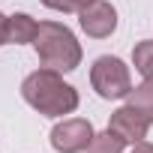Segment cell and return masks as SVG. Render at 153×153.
<instances>
[{
    "mask_svg": "<svg viewBox=\"0 0 153 153\" xmlns=\"http://www.w3.org/2000/svg\"><path fill=\"white\" fill-rule=\"evenodd\" d=\"M21 96L30 108H36L45 117H63L78 108V90L66 84L57 69H48V66L30 72L21 81Z\"/></svg>",
    "mask_w": 153,
    "mask_h": 153,
    "instance_id": "1",
    "label": "cell"
},
{
    "mask_svg": "<svg viewBox=\"0 0 153 153\" xmlns=\"http://www.w3.org/2000/svg\"><path fill=\"white\" fill-rule=\"evenodd\" d=\"M33 48H36L39 63L57 72H72L81 63V42L60 21H39Z\"/></svg>",
    "mask_w": 153,
    "mask_h": 153,
    "instance_id": "2",
    "label": "cell"
},
{
    "mask_svg": "<svg viewBox=\"0 0 153 153\" xmlns=\"http://www.w3.org/2000/svg\"><path fill=\"white\" fill-rule=\"evenodd\" d=\"M90 84L102 99H126L132 90V78H129V66L120 57L102 54L93 60L90 69Z\"/></svg>",
    "mask_w": 153,
    "mask_h": 153,
    "instance_id": "3",
    "label": "cell"
},
{
    "mask_svg": "<svg viewBox=\"0 0 153 153\" xmlns=\"http://www.w3.org/2000/svg\"><path fill=\"white\" fill-rule=\"evenodd\" d=\"M93 126L90 120L84 117H69V120H60L54 129H51V147L57 153H81L90 147L93 141Z\"/></svg>",
    "mask_w": 153,
    "mask_h": 153,
    "instance_id": "4",
    "label": "cell"
},
{
    "mask_svg": "<svg viewBox=\"0 0 153 153\" xmlns=\"http://www.w3.org/2000/svg\"><path fill=\"white\" fill-rule=\"evenodd\" d=\"M78 24L87 36L93 39H105L117 30V9L111 3H105V0H93L90 6H84L78 12Z\"/></svg>",
    "mask_w": 153,
    "mask_h": 153,
    "instance_id": "5",
    "label": "cell"
},
{
    "mask_svg": "<svg viewBox=\"0 0 153 153\" xmlns=\"http://www.w3.org/2000/svg\"><path fill=\"white\" fill-rule=\"evenodd\" d=\"M108 129H111V132H117V135H120L126 144H138V141H144V138H147L150 120H147V117H144L138 108L123 105V108H117V111L111 114Z\"/></svg>",
    "mask_w": 153,
    "mask_h": 153,
    "instance_id": "6",
    "label": "cell"
},
{
    "mask_svg": "<svg viewBox=\"0 0 153 153\" xmlns=\"http://www.w3.org/2000/svg\"><path fill=\"white\" fill-rule=\"evenodd\" d=\"M36 30H39V24H36L27 12H15V15H9L6 39H9L12 45H27V42L36 39Z\"/></svg>",
    "mask_w": 153,
    "mask_h": 153,
    "instance_id": "7",
    "label": "cell"
},
{
    "mask_svg": "<svg viewBox=\"0 0 153 153\" xmlns=\"http://www.w3.org/2000/svg\"><path fill=\"white\" fill-rule=\"evenodd\" d=\"M126 105L138 108V111L153 123V78H144L138 87H132L129 96H126Z\"/></svg>",
    "mask_w": 153,
    "mask_h": 153,
    "instance_id": "8",
    "label": "cell"
},
{
    "mask_svg": "<svg viewBox=\"0 0 153 153\" xmlns=\"http://www.w3.org/2000/svg\"><path fill=\"white\" fill-rule=\"evenodd\" d=\"M123 147H126V141H123L117 132L105 129V132L93 135V141H90L87 153H123Z\"/></svg>",
    "mask_w": 153,
    "mask_h": 153,
    "instance_id": "9",
    "label": "cell"
},
{
    "mask_svg": "<svg viewBox=\"0 0 153 153\" xmlns=\"http://www.w3.org/2000/svg\"><path fill=\"white\" fill-rule=\"evenodd\" d=\"M132 63L144 78H153V42L150 39H144L132 48Z\"/></svg>",
    "mask_w": 153,
    "mask_h": 153,
    "instance_id": "10",
    "label": "cell"
},
{
    "mask_svg": "<svg viewBox=\"0 0 153 153\" xmlns=\"http://www.w3.org/2000/svg\"><path fill=\"white\" fill-rule=\"evenodd\" d=\"M42 3L54 12H81L84 6H90L93 0H42Z\"/></svg>",
    "mask_w": 153,
    "mask_h": 153,
    "instance_id": "11",
    "label": "cell"
},
{
    "mask_svg": "<svg viewBox=\"0 0 153 153\" xmlns=\"http://www.w3.org/2000/svg\"><path fill=\"white\" fill-rule=\"evenodd\" d=\"M6 27H9V18L0 12V45H6V42H9V39H6Z\"/></svg>",
    "mask_w": 153,
    "mask_h": 153,
    "instance_id": "12",
    "label": "cell"
},
{
    "mask_svg": "<svg viewBox=\"0 0 153 153\" xmlns=\"http://www.w3.org/2000/svg\"><path fill=\"white\" fill-rule=\"evenodd\" d=\"M132 153H153V144H147V141H138V144H132Z\"/></svg>",
    "mask_w": 153,
    "mask_h": 153,
    "instance_id": "13",
    "label": "cell"
}]
</instances>
